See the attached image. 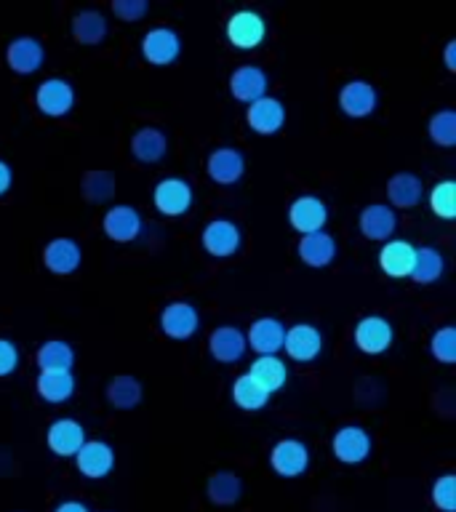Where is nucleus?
I'll use <instances>...</instances> for the list:
<instances>
[{
	"label": "nucleus",
	"instance_id": "1",
	"mask_svg": "<svg viewBox=\"0 0 456 512\" xmlns=\"http://www.w3.org/2000/svg\"><path fill=\"white\" fill-rule=\"evenodd\" d=\"M267 38V22L254 8H240L227 19V40L240 51H254Z\"/></svg>",
	"mask_w": 456,
	"mask_h": 512
},
{
	"label": "nucleus",
	"instance_id": "2",
	"mask_svg": "<svg viewBox=\"0 0 456 512\" xmlns=\"http://www.w3.org/2000/svg\"><path fill=\"white\" fill-rule=\"evenodd\" d=\"M310 448L299 438H280L270 451V464L280 478H299L310 470Z\"/></svg>",
	"mask_w": 456,
	"mask_h": 512
},
{
	"label": "nucleus",
	"instance_id": "3",
	"mask_svg": "<svg viewBox=\"0 0 456 512\" xmlns=\"http://www.w3.org/2000/svg\"><path fill=\"white\" fill-rule=\"evenodd\" d=\"M352 342L366 355H382L395 342V328L384 315H366L358 320V326L352 331Z\"/></svg>",
	"mask_w": 456,
	"mask_h": 512
},
{
	"label": "nucleus",
	"instance_id": "4",
	"mask_svg": "<svg viewBox=\"0 0 456 512\" xmlns=\"http://www.w3.org/2000/svg\"><path fill=\"white\" fill-rule=\"evenodd\" d=\"M331 451L342 464H360L366 462L374 451V440L368 435L366 427L360 424H347L339 427L331 438Z\"/></svg>",
	"mask_w": 456,
	"mask_h": 512
},
{
	"label": "nucleus",
	"instance_id": "5",
	"mask_svg": "<svg viewBox=\"0 0 456 512\" xmlns=\"http://www.w3.org/2000/svg\"><path fill=\"white\" fill-rule=\"evenodd\" d=\"M152 203L163 216H184L192 206V187L187 179L179 176H166L155 184L152 190Z\"/></svg>",
	"mask_w": 456,
	"mask_h": 512
},
{
	"label": "nucleus",
	"instance_id": "6",
	"mask_svg": "<svg viewBox=\"0 0 456 512\" xmlns=\"http://www.w3.org/2000/svg\"><path fill=\"white\" fill-rule=\"evenodd\" d=\"M75 88L67 78H46L35 91V104L48 118H64L75 107Z\"/></svg>",
	"mask_w": 456,
	"mask_h": 512
},
{
	"label": "nucleus",
	"instance_id": "7",
	"mask_svg": "<svg viewBox=\"0 0 456 512\" xmlns=\"http://www.w3.org/2000/svg\"><path fill=\"white\" fill-rule=\"evenodd\" d=\"M72 459L80 475L88 480H102L115 470V448L107 440H86Z\"/></svg>",
	"mask_w": 456,
	"mask_h": 512
},
{
	"label": "nucleus",
	"instance_id": "8",
	"mask_svg": "<svg viewBox=\"0 0 456 512\" xmlns=\"http://www.w3.org/2000/svg\"><path fill=\"white\" fill-rule=\"evenodd\" d=\"M142 54L155 67H168L182 54V38L171 27H152V30L144 32Z\"/></svg>",
	"mask_w": 456,
	"mask_h": 512
},
{
	"label": "nucleus",
	"instance_id": "9",
	"mask_svg": "<svg viewBox=\"0 0 456 512\" xmlns=\"http://www.w3.org/2000/svg\"><path fill=\"white\" fill-rule=\"evenodd\" d=\"M203 248L208 254L216 256V259H227V256L238 254L240 243H243V232L232 219H211V222L203 227Z\"/></svg>",
	"mask_w": 456,
	"mask_h": 512
},
{
	"label": "nucleus",
	"instance_id": "10",
	"mask_svg": "<svg viewBox=\"0 0 456 512\" xmlns=\"http://www.w3.org/2000/svg\"><path fill=\"white\" fill-rule=\"evenodd\" d=\"M160 331L168 336V339H190V336L198 334L200 328V312L195 310V304L190 302H171L163 307L160 312Z\"/></svg>",
	"mask_w": 456,
	"mask_h": 512
},
{
	"label": "nucleus",
	"instance_id": "11",
	"mask_svg": "<svg viewBox=\"0 0 456 512\" xmlns=\"http://www.w3.org/2000/svg\"><path fill=\"white\" fill-rule=\"evenodd\" d=\"M283 350L296 363H312L323 350V334L312 323H294L286 328Z\"/></svg>",
	"mask_w": 456,
	"mask_h": 512
},
{
	"label": "nucleus",
	"instance_id": "12",
	"mask_svg": "<svg viewBox=\"0 0 456 512\" xmlns=\"http://www.w3.org/2000/svg\"><path fill=\"white\" fill-rule=\"evenodd\" d=\"M86 440V427L78 419H72V416H62V419L51 422L46 435L51 454L62 456V459H72Z\"/></svg>",
	"mask_w": 456,
	"mask_h": 512
},
{
	"label": "nucleus",
	"instance_id": "13",
	"mask_svg": "<svg viewBox=\"0 0 456 512\" xmlns=\"http://www.w3.org/2000/svg\"><path fill=\"white\" fill-rule=\"evenodd\" d=\"M246 123L248 128L259 136H272L278 134L283 123H286V107L280 99L275 96H262V99H256L254 104H248L246 107Z\"/></svg>",
	"mask_w": 456,
	"mask_h": 512
},
{
	"label": "nucleus",
	"instance_id": "14",
	"mask_svg": "<svg viewBox=\"0 0 456 512\" xmlns=\"http://www.w3.org/2000/svg\"><path fill=\"white\" fill-rule=\"evenodd\" d=\"M104 235L115 243H131L142 235V214L128 203H118V206L107 208V214L102 219Z\"/></svg>",
	"mask_w": 456,
	"mask_h": 512
},
{
	"label": "nucleus",
	"instance_id": "15",
	"mask_svg": "<svg viewBox=\"0 0 456 512\" xmlns=\"http://www.w3.org/2000/svg\"><path fill=\"white\" fill-rule=\"evenodd\" d=\"M206 174L211 176V182L222 184V187L238 184L246 174V158L235 147H216L206 160Z\"/></svg>",
	"mask_w": 456,
	"mask_h": 512
},
{
	"label": "nucleus",
	"instance_id": "16",
	"mask_svg": "<svg viewBox=\"0 0 456 512\" xmlns=\"http://www.w3.org/2000/svg\"><path fill=\"white\" fill-rule=\"evenodd\" d=\"M358 224L363 238L376 240V243H387V240H392L395 230H398V214L387 203H368L360 211Z\"/></svg>",
	"mask_w": 456,
	"mask_h": 512
},
{
	"label": "nucleus",
	"instance_id": "17",
	"mask_svg": "<svg viewBox=\"0 0 456 512\" xmlns=\"http://www.w3.org/2000/svg\"><path fill=\"white\" fill-rule=\"evenodd\" d=\"M43 59H46V48L38 38L32 35H19L8 43L6 48V64L16 75H32L43 67Z\"/></svg>",
	"mask_w": 456,
	"mask_h": 512
},
{
	"label": "nucleus",
	"instance_id": "18",
	"mask_svg": "<svg viewBox=\"0 0 456 512\" xmlns=\"http://www.w3.org/2000/svg\"><path fill=\"white\" fill-rule=\"evenodd\" d=\"M376 104H379V94L368 80H347L339 91V110L347 118H368L374 115Z\"/></svg>",
	"mask_w": 456,
	"mask_h": 512
},
{
	"label": "nucleus",
	"instance_id": "19",
	"mask_svg": "<svg viewBox=\"0 0 456 512\" xmlns=\"http://www.w3.org/2000/svg\"><path fill=\"white\" fill-rule=\"evenodd\" d=\"M288 222L296 232L310 235V232H320L328 222V206L318 195H302L296 198L288 208Z\"/></svg>",
	"mask_w": 456,
	"mask_h": 512
},
{
	"label": "nucleus",
	"instance_id": "20",
	"mask_svg": "<svg viewBox=\"0 0 456 512\" xmlns=\"http://www.w3.org/2000/svg\"><path fill=\"white\" fill-rule=\"evenodd\" d=\"M267 88H270V75L256 64H243L230 75V94L243 104H254L256 99L267 96Z\"/></svg>",
	"mask_w": 456,
	"mask_h": 512
},
{
	"label": "nucleus",
	"instance_id": "21",
	"mask_svg": "<svg viewBox=\"0 0 456 512\" xmlns=\"http://www.w3.org/2000/svg\"><path fill=\"white\" fill-rule=\"evenodd\" d=\"M83 262L80 243L72 238H54L43 246V264L54 275H72Z\"/></svg>",
	"mask_w": 456,
	"mask_h": 512
},
{
	"label": "nucleus",
	"instance_id": "22",
	"mask_svg": "<svg viewBox=\"0 0 456 512\" xmlns=\"http://www.w3.org/2000/svg\"><path fill=\"white\" fill-rule=\"evenodd\" d=\"M286 326L278 318H256L246 331V344L256 355H278L283 350Z\"/></svg>",
	"mask_w": 456,
	"mask_h": 512
},
{
	"label": "nucleus",
	"instance_id": "23",
	"mask_svg": "<svg viewBox=\"0 0 456 512\" xmlns=\"http://www.w3.org/2000/svg\"><path fill=\"white\" fill-rule=\"evenodd\" d=\"M416 262V246L408 243L403 238H392L387 243H382V251H379V267H382L384 275L390 278H408L411 270H414Z\"/></svg>",
	"mask_w": 456,
	"mask_h": 512
},
{
	"label": "nucleus",
	"instance_id": "24",
	"mask_svg": "<svg viewBox=\"0 0 456 512\" xmlns=\"http://www.w3.org/2000/svg\"><path fill=\"white\" fill-rule=\"evenodd\" d=\"M208 350H211L214 360L232 366V363H238L246 355V334L235 326H216L211 336H208Z\"/></svg>",
	"mask_w": 456,
	"mask_h": 512
},
{
	"label": "nucleus",
	"instance_id": "25",
	"mask_svg": "<svg viewBox=\"0 0 456 512\" xmlns=\"http://www.w3.org/2000/svg\"><path fill=\"white\" fill-rule=\"evenodd\" d=\"M296 254L302 259L307 267H328V264L336 259V240L331 232L320 230V232H310V235H302L299 240V248H296Z\"/></svg>",
	"mask_w": 456,
	"mask_h": 512
},
{
	"label": "nucleus",
	"instance_id": "26",
	"mask_svg": "<svg viewBox=\"0 0 456 512\" xmlns=\"http://www.w3.org/2000/svg\"><path fill=\"white\" fill-rule=\"evenodd\" d=\"M424 198L422 179L411 171H400V174L390 176L387 182V206L392 208H414L419 206Z\"/></svg>",
	"mask_w": 456,
	"mask_h": 512
},
{
	"label": "nucleus",
	"instance_id": "27",
	"mask_svg": "<svg viewBox=\"0 0 456 512\" xmlns=\"http://www.w3.org/2000/svg\"><path fill=\"white\" fill-rule=\"evenodd\" d=\"M168 152V136L155 126L139 128L134 136H131V155H134L139 163H158V160L166 158Z\"/></svg>",
	"mask_w": 456,
	"mask_h": 512
},
{
	"label": "nucleus",
	"instance_id": "28",
	"mask_svg": "<svg viewBox=\"0 0 456 512\" xmlns=\"http://www.w3.org/2000/svg\"><path fill=\"white\" fill-rule=\"evenodd\" d=\"M246 374L254 376L256 382L262 384L270 395L272 392L283 390L288 382L286 360L278 358V355H256V360L251 363V368H248Z\"/></svg>",
	"mask_w": 456,
	"mask_h": 512
},
{
	"label": "nucleus",
	"instance_id": "29",
	"mask_svg": "<svg viewBox=\"0 0 456 512\" xmlns=\"http://www.w3.org/2000/svg\"><path fill=\"white\" fill-rule=\"evenodd\" d=\"M144 387L142 382L131 374H118L112 376L107 382V403L118 411H131L142 403Z\"/></svg>",
	"mask_w": 456,
	"mask_h": 512
},
{
	"label": "nucleus",
	"instance_id": "30",
	"mask_svg": "<svg viewBox=\"0 0 456 512\" xmlns=\"http://www.w3.org/2000/svg\"><path fill=\"white\" fill-rule=\"evenodd\" d=\"M72 38L78 40L80 46H99L107 38V19L102 11L83 8L72 16Z\"/></svg>",
	"mask_w": 456,
	"mask_h": 512
},
{
	"label": "nucleus",
	"instance_id": "31",
	"mask_svg": "<svg viewBox=\"0 0 456 512\" xmlns=\"http://www.w3.org/2000/svg\"><path fill=\"white\" fill-rule=\"evenodd\" d=\"M446 272V259L435 246H416V262L414 270L408 278L419 283V286H430V283H438Z\"/></svg>",
	"mask_w": 456,
	"mask_h": 512
},
{
	"label": "nucleus",
	"instance_id": "32",
	"mask_svg": "<svg viewBox=\"0 0 456 512\" xmlns=\"http://www.w3.org/2000/svg\"><path fill=\"white\" fill-rule=\"evenodd\" d=\"M35 387L46 403H64L75 395V376L72 371H40Z\"/></svg>",
	"mask_w": 456,
	"mask_h": 512
},
{
	"label": "nucleus",
	"instance_id": "33",
	"mask_svg": "<svg viewBox=\"0 0 456 512\" xmlns=\"http://www.w3.org/2000/svg\"><path fill=\"white\" fill-rule=\"evenodd\" d=\"M206 496L216 504V507L238 504L240 496H243V480H240L235 472H214L206 483Z\"/></svg>",
	"mask_w": 456,
	"mask_h": 512
},
{
	"label": "nucleus",
	"instance_id": "34",
	"mask_svg": "<svg viewBox=\"0 0 456 512\" xmlns=\"http://www.w3.org/2000/svg\"><path fill=\"white\" fill-rule=\"evenodd\" d=\"M35 363L40 366V371H72L75 350L64 339H48L38 347Z\"/></svg>",
	"mask_w": 456,
	"mask_h": 512
},
{
	"label": "nucleus",
	"instance_id": "35",
	"mask_svg": "<svg viewBox=\"0 0 456 512\" xmlns=\"http://www.w3.org/2000/svg\"><path fill=\"white\" fill-rule=\"evenodd\" d=\"M232 400H235V406L240 411H262L270 403V392L264 390L254 376L240 374L232 384Z\"/></svg>",
	"mask_w": 456,
	"mask_h": 512
},
{
	"label": "nucleus",
	"instance_id": "36",
	"mask_svg": "<svg viewBox=\"0 0 456 512\" xmlns=\"http://www.w3.org/2000/svg\"><path fill=\"white\" fill-rule=\"evenodd\" d=\"M115 176L110 171H88L80 182V192L88 203H104L115 195Z\"/></svg>",
	"mask_w": 456,
	"mask_h": 512
},
{
	"label": "nucleus",
	"instance_id": "37",
	"mask_svg": "<svg viewBox=\"0 0 456 512\" xmlns=\"http://www.w3.org/2000/svg\"><path fill=\"white\" fill-rule=\"evenodd\" d=\"M430 208L440 219H456V182L454 179H443L430 190Z\"/></svg>",
	"mask_w": 456,
	"mask_h": 512
},
{
	"label": "nucleus",
	"instance_id": "38",
	"mask_svg": "<svg viewBox=\"0 0 456 512\" xmlns=\"http://www.w3.org/2000/svg\"><path fill=\"white\" fill-rule=\"evenodd\" d=\"M427 134L435 144L440 147H454L456 144V112L454 110H440L435 112L427 123Z\"/></svg>",
	"mask_w": 456,
	"mask_h": 512
},
{
	"label": "nucleus",
	"instance_id": "39",
	"mask_svg": "<svg viewBox=\"0 0 456 512\" xmlns=\"http://www.w3.org/2000/svg\"><path fill=\"white\" fill-rule=\"evenodd\" d=\"M430 352L432 358L446 363V366H454L456 363V328L443 326L438 328L430 339Z\"/></svg>",
	"mask_w": 456,
	"mask_h": 512
},
{
	"label": "nucleus",
	"instance_id": "40",
	"mask_svg": "<svg viewBox=\"0 0 456 512\" xmlns=\"http://www.w3.org/2000/svg\"><path fill=\"white\" fill-rule=\"evenodd\" d=\"M432 504L440 512H456V475L446 472L432 483Z\"/></svg>",
	"mask_w": 456,
	"mask_h": 512
},
{
	"label": "nucleus",
	"instance_id": "41",
	"mask_svg": "<svg viewBox=\"0 0 456 512\" xmlns=\"http://www.w3.org/2000/svg\"><path fill=\"white\" fill-rule=\"evenodd\" d=\"M147 11H150L147 0H115L112 3V14L118 16L120 22H139Z\"/></svg>",
	"mask_w": 456,
	"mask_h": 512
},
{
	"label": "nucleus",
	"instance_id": "42",
	"mask_svg": "<svg viewBox=\"0 0 456 512\" xmlns=\"http://www.w3.org/2000/svg\"><path fill=\"white\" fill-rule=\"evenodd\" d=\"M19 368V347L0 336V376H11Z\"/></svg>",
	"mask_w": 456,
	"mask_h": 512
},
{
	"label": "nucleus",
	"instance_id": "43",
	"mask_svg": "<svg viewBox=\"0 0 456 512\" xmlns=\"http://www.w3.org/2000/svg\"><path fill=\"white\" fill-rule=\"evenodd\" d=\"M14 184V168L8 166L6 160H0V195H6Z\"/></svg>",
	"mask_w": 456,
	"mask_h": 512
},
{
	"label": "nucleus",
	"instance_id": "44",
	"mask_svg": "<svg viewBox=\"0 0 456 512\" xmlns=\"http://www.w3.org/2000/svg\"><path fill=\"white\" fill-rule=\"evenodd\" d=\"M54 512H91V510H88V504L78 502V499H67V502L56 504Z\"/></svg>",
	"mask_w": 456,
	"mask_h": 512
},
{
	"label": "nucleus",
	"instance_id": "45",
	"mask_svg": "<svg viewBox=\"0 0 456 512\" xmlns=\"http://www.w3.org/2000/svg\"><path fill=\"white\" fill-rule=\"evenodd\" d=\"M454 51H456V40H448V43H446V67H448V70H451V72L456 70Z\"/></svg>",
	"mask_w": 456,
	"mask_h": 512
},
{
	"label": "nucleus",
	"instance_id": "46",
	"mask_svg": "<svg viewBox=\"0 0 456 512\" xmlns=\"http://www.w3.org/2000/svg\"><path fill=\"white\" fill-rule=\"evenodd\" d=\"M102 512H112V510H102Z\"/></svg>",
	"mask_w": 456,
	"mask_h": 512
}]
</instances>
